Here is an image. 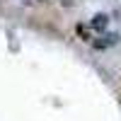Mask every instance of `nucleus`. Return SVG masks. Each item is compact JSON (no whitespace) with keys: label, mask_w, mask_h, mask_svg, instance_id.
<instances>
[{"label":"nucleus","mask_w":121,"mask_h":121,"mask_svg":"<svg viewBox=\"0 0 121 121\" xmlns=\"http://www.w3.org/2000/svg\"><path fill=\"white\" fill-rule=\"evenodd\" d=\"M29 3H44V0H29Z\"/></svg>","instance_id":"nucleus-3"},{"label":"nucleus","mask_w":121,"mask_h":121,"mask_svg":"<svg viewBox=\"0 0 121 121\" xmlns=\"http://www.w3.org/2000/svg\"><path fill=\"white\" fill-rule=\"evenodd\" d=\"M78 34L82 36L85 41H92V34H90V29H87V27H82V24H80V27H78Z\"/></svg>","instance_id":"nucleus-2"},{"label":"nucleus","mask_w":121,"mask_h":121,"mask_svg":"<svg viewBox=\"0 0 121 121\" xmlns=\"http://www.w3.org/2000/svg\"><path fill=\"white\" fill-rule=\"evenodd\" d=\"M107 24H109V17H107V15H95V17H92V24H90V27H92L95 32H104Z\"/></svg>","instance_id":"nucleus-1"}]
</instances>
